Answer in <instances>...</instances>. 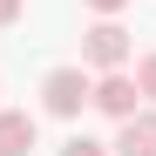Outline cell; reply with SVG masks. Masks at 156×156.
Wrapping results in <instances>:
<instances>
[{"instance_id": "6da1fadb", "label": "cell", "mask_w": 156, "mask_h": 156, "mask_svg": "<svg viewBox=\"0 0 156 156\" xmlns=\"http://www.w3.org/2000/svg\"><path fill=\"white\" fill-rule=\"evenodd\" d=\"M88 88H95V75L82 68V61H68V68H48L41 75V109L55 115V122H75L88 109Z\"/></svg>"}, {"instance_id": "7a4b0ae2", "label": "cell", "mask_w": 156, "mask_h": 156, "mask_svg": "<svg viewBox=\"0 0 156 156\" xmlns=\"http://www.w3.org/2000/svg\"><path fill=\"white\" fill-rule=\"evenodd\" d=\"M129 55H136V41H129V27L115 14H102L95 27L82 34V68L88 75H109V68H129Z\"/></svg>"}, {"instance_id": "3957f363", "label": "cell", "mask_w": 156, "mask_h": 156, "mask_svg": "<svg viewBox=\"0 0 156 156\" xmlns=\"http://www.w3.org/2000/svg\"><path fill=\"white\" fill-rule=\"evenodd\" d=\"M88 109H102L109 122L136 115V109H143V88H136V75H129V68H109V75H95V88H88Z\"/></svg>"}, {"instance_id": "277c9868", "label": "cell", "mask_w": 156, "mask_h": 156, "mask_svg": "<svg viewBox=\"0 0 156 156\" xmlns=\"http://www.w3.org/2000/svg\"><path fill=\"white\" fill-rule=\"evenodd\" d=\"M109 156H156V102H143L136 115H122V122H115Z\"/></svg>"}, {"instance_id": "5b68a950", "label": "cell", "mask_w": 156, "mask_h": 156, "mask_svg": "<svg viewBox=\"0 0 156 156\" xmlns=\"http://www.w3.org/2000/svg\"><path fill=\"white\" fill-rule=\"evenodd\" d=\"M34 136H41V122L27 109H0V156H27Z\"/></svg>"}, {"instance_id": "8992f818", "label": "cell", "mask_w": 156, "mask_h": 156, "mask_svg": "<svg viewBox=\"0 0 156 156\" xmlns=\"http://www.w3.org/2000/svg\"><path fill=\"white\" fill-rule=\"evenodd\" d=\"M136 88H143V102H156V48L136 61Z\"/></svg>"}, {"instance_id": "52a82bcc", "label": "cell", "mask_w": 156, "mask_h": 156, "mask_svg": "<svg viewBox=\"0 0 156 156\" xmlns=\"http://www.w3.org/2000/svg\"><path fill=\"white\" fill-rule=\"evenodd\" d=\"M61 156H109V143H95V136H68Z\"/></svg>"}, {"instance_id": "ba28073f", "label": "cell", "mask_w": 156, "mask_h": 156, "mask_svg": "<svg viewBox=\"0 0 156 156\" xmlns=\"http://www.w3.org/2000/svg\"><path fill=\"white\" fill-rule=\"evenodd\" d=\"M20 7H27V0H0V27H14V20H20Z\"/></svg>"}, {"instance_id": "9c48e42d", "label": "cell", "mask_w": 156, "mask_h": 156, "mask_svg": "<svg viewBox=\"0 0 156 156\" xmlns=\"http://www.w3.org/2000/svg\"><path fill=\"white\" fill-rule=\"evenodd\" d=\"M82 7H88V14H122L129 0H82Z\"/></svg>"}]
</instances>
